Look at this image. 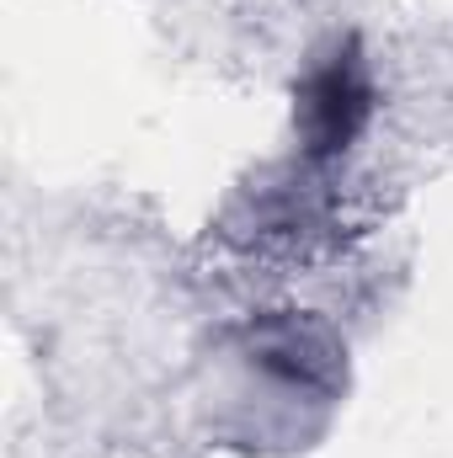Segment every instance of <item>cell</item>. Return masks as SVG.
<instances>
[{"label": "cell", "instance_id": "6da1fadb", "mask_svg": "<svg viewBox=\"0 0 453 458\" xmlns=\"http://www.w3.org/2000/svg\"><path fill=\"white\" fill-rule=\"evenodd\" d=\"M294 117H299L304 149L315 160H331V155L357 144V133L373 117V81H368V59H363V48L352 38L321 70H310V81L299 86Z\"/></svg>", "mask_w": 453, "mask_h": 458}]
</instances>
